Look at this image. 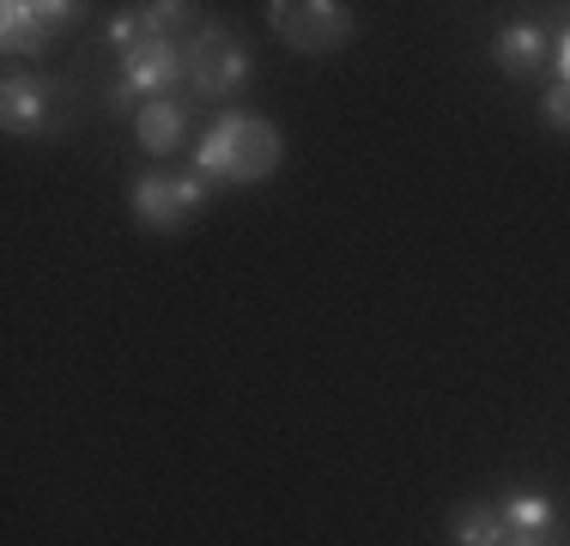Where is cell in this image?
<instances>
[{
  "mask_svg": "<svg viewBox=\"0 0 570 546\" xmlns=\"http://www.w3.org/2000/svg\"><path fill=\"white\" fill-rule=\"evenodd\" d=\"M559 79L570 86V31H564V43H559Z\"/></svg>",
  "mask_w": 570,
  "mask_h": 546,
  "instance_id": "cell-14",
  "label": "cell"
},
{
  "mask_svg": "<svg viewBox=\"0 0 570 546\" xmlns=\"http://www.w3.org/2000/svg\"><path fill=\"white\" fill-rule=\"evenodd\" d=\"M504 523H510V535H540V528L552 523V498H547V491H510V498H504Z\"/></svg>",
  "mask_w": 570,
  "mask_h": 546,
  "instance_id": "cell-11",
  "label": "cell"
},
{
  "mask_svg": "<svg viewBox=\"0 0 570 546\" xmlns=\"http://www.w3.org/2000/svg\"><path fill=\"white\" fill-rule=\"evenodd\" d=\"M49 79L43 74H12L7 86H0V121H7V134H43L49 128Z\"/></svg>",
  "mask_w": 570,
  "mask_h": 546,
  "instance_id": "cell-6",
  "label": "cell"
},
{
  "mask_svg": "<svg viewBox=\"0 0 570 546\" xmlns=\"http://www.w3.org/2000/svg\"><path fill=\"white\" fill-rule=\"evenodd\" d=\"M243 86H249V49H243L237 37L200 25V31L188 37V91H195V98H230V91H243Z\"/></svg>",
  "mask_w": 570,
  "mask_h": 546,
  "instance_id": "cell-4",
  "label": "cell"
},
{
  "mask_svg": "<svg viewBox=\"0 0 570 546\" xmlns=\"http://www.w3.org/2000/svg\"><path fill=\"white\" fill-rule=\"evenodd\" d=\"M504 546H540V535H510Z\"/></svg>",
  "mask_w": 570,
  "mask_h": 546,
  "instance_id": "cell-15",
  "label": "cell"
},
{
  "mask_svg": "<svg viewBox=\"0 0 570 546\" xmlns=\"http://www.w3.org/2000/svg\"><path fill=\"white\" fill-rule=\"evenodd\" d=\"M279 158H285V140L274 121L249 116V109H230L195 146V176L200 183H262V176L279 170Z\"/></svg>",
  "mask_w": 570,
  "mask_h": 546,
  "instance_id": "cell-1",
  "label": "cell"
},
{
  "mask_svg": "<svg viewBox=\"0 0 570 546\" xmlns=\"http://www.w3.org/2000/svg\"><path fill=\"white\" fill-rule=\"evenodd\" d=\"M540 61H547V31H540V25H504V31H498V67H504L510 79L540 74Z\"/></svg>",
  "mask_w": 570,
  "mask_h": 546,
  "instance_id": "cell-9",
  "label": "cell"
},
{
  "mask_svg": "<svg viewBox=\"0 0 570 546\" xmlns=\"http://www.w3.org/2000/svg\"><path fill=\"white\" fill-rule=\"evenodd\" d=\"M176 86H188V49L176 37H140L134 49H121V74L110 104H134V98H170Z\"/></svg>",
  "mask_w": 570,
  "mask_h": 546,
  "instance_id": "cell-2",
  "label": "cell"
},
{
  "mask_svg": "<svg viewBox=\"0 0 570 546\" xmlns=\"http://www.w3.org/2000/svg\"><path fill=\"white\" fill-rule=\"evenodd\" d=\"M134 19H140V37H170L176 25L195 19V7H183V0H158V7H140Z\"/></svg>",
  "mask_w": 570,
  "mask_h": 546,
  "instance_id": "cell-12",
  "label": "cell"
},
{
  "mask_svg": "<svg viewBox=\"0 0 570 546\" xmlns=\"http://www.w3.org/2000/svg\"><path fill=\"white\" fill-rule=\"evenodd\" d=\"M504 540H510L504 510H485V504L455 510V546H504Z\"/></svg>",
  "mask_w": 570,
  "mask_h": 546,
  "instance_id": "cell-10",
  "label": "cell"
},
{
  "mask_svg": "<svg viewBox=\"0 0 570 546\" xmlns=\"http://www.w3.org/2000/svg\"><path fill=\"white\" fill-rule=\"evenodd\" d=\"M267 25H274V37L297 55H328L352 37V12L341 0H274V7H267Z\"/></svg>",
  "mask_w": 570,
  "mask_h": 546,
  "instance_id": "cell-3",
  "label": "cell"
},
{
  "mask_svg": "<svg viewBox=\"0 0 570 546\" xmlns=\"http://www.w3.org/2000/svg\"><path fill=\"white\" fill-rule=\"evenodd\" d=\"M183 134H188V109L176 98H153V104L134 109V140H140V153L165 158L183 146Z\"/></svg>",
  "mask_w": 570,
  "mask_h": 546,
  "instance_id": "cell-7",
  "label": "cell"
},
{
  "mask_svg": "<svg viewBox=\"0 0 570 546\" xmlns=\"http://www.w3.org/2000/svg\"><path fill=\"white\" fill-rule=\"evenodd\" d=\"M0 49L7 55H43L49 49V25L37 19V0H7L0 7Z\"/></svg>",
  "mask_w": 570,
  "mask_h": 546,
  "instance_id": "cell-8",
  "label": "cell"
},
{
  "mask_svg": "<svg viewBox=\"0 0 570 546\" xmlns=\"http://www.w3.org/2000/svg\"><path fill=\"white\" fill-rule=\"evenodd\" d=\"M540 116H547V128L570 134V86H564V79H559V86L547 91V104H540Z\"/></svg>",
  "mask_w": 570,
  "mask_h": 546,
  "instance_id": "cell-13",
  "label": "cell"
},
{
  "mask_svg": "<svg viewBox=\"0 0 570 546\" xmlns=\"http://www.w3.org/2000/svg\"><path fill=\"white\" fill-rule=\"evenodd\" d=\"M128 207L140 225L176 231L207 207V183H200V176H140V183L128 188Z\"/></svg>",
  "mask_w": 570,
  "mask_h": 546,
  "instance_id": "cell-5",
  "label": "cell"
}]
</instances>
